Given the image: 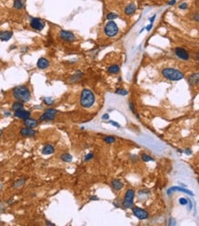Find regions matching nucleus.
I'll return each instance as SVG.
<instances>
[{
    "label": "nucleus",
    "mask_w": 199,
    "mask_h": 226,
    "mask_svg": "<svg viewBox=\"0 0 199 226\" xmlns=\"http://www.w3.org/2000/svg\"><path fill=\"white\" fill-rule=\"evenodd\" d=\"M13 96L14 98L21 103H26L30 100V91L25 85L17 86L13 89Z\"/></svg>",
    "instance_id": "1"
},
{
    "label": "nucleus",
    "mask_w": 199,
    "mask_h": 226,
    "mask_svg": "<svg viewBox=\"0 0 199 226\" xmlns=\"http://www.w3.org/2000/svg\"><path fill=\"white\" fill-rule=\"evenodd\" d=\"M95 101V96L94 92L88 89H85L81 92L80 96V105L84 108H90L94 105Z\"/></svg>",
    "instance_id": "2"
},
{
    "label": "nucleus",
    "mask_w": 199,
    "mask_h": 226,
    "mask_svg": "<svg viewBox=\"0 0 199 226\" xmlns=\"http://www.w3.org/2000/svg\"><path fill=\"white\" fill-rule=\"evenodd\" d=\"M163 77L167 80L170 81H180L182 79H184V74L183 73V72L174 69V68H165L162 70L161 72Z\"/></svg>",
    "instance_id": "3"
},
{
    "label": "nucleus",
    "mask_w": 199,
    "mask_h": 226,
    "mask_svg": "<svg viewBox=\"0 0 199 226\" xmlns=\"http://www.w3.org/2000/svg\"><path fill=\"white\" fill-rule=\"evenodd\" d=\"M118 33V27L116 24V22H114V20H109V22L107 23V25L105 26V34L109 37H115L117 34Z\"/></svg>",
    "instance_id": "4"
},
{
    "label": "nucleus",
    "mask_w": 199,
    "mask_h": 226,
    "mask_svg": "<svg viewBox=\"0 0 199 226\" xmlns=\"http://www.w3.org/2000/svg\"><path fill=\"white\" fill-rule=\"evenodd\" d=\"M134 195H135V192L133 189H128L125 197H124V202H123V205L125 208H132L133 206V200H134Z\"/></svg>",
    "instance_id": "5"
},
{
    "label": "nucleus",
    "mask_w": 199,
    "mask_h": 226,
    "mask_svg": "<svg viewBox=\"0 0 199 226\" xmlns=\"http://www.w3.org/2000/svg\"><path fill=\"white\" fill-rule=\"evenodd\" d=\"M58 111L56 109H53V108H50L48 110H46L41 115V118L40 120L41 121H51L54 119L55 115H57Z\"/></svg>",
    "instance_id": "6"
},
{
    "label": "nucleus",
    "mask_w": 199,
    "mask_h": 226,
    "mask_svg": "<svg viewBox=\"0 0 199 226\" xmlns=\"http://www.w3.org/2000/svg\"><path fill=\"white\" fill-rule=\"evenodd\" d=\"M30 27H31L33 29L41 31V30H42V29L44 28V27H45V22H44L42 19L39 18H31V20H30Z\"/></svg>",
    "instance_id": "7"
},
{
    "label": "nucleus",
    "mask_w": 199,
    "mask_h": 226,
    "mask_svg": "<svg viewBox=\"0 0 199 226\" xmlns=\"http://www.w3.org/2000/svg\"><path fill=\"white\" fill-rule=\"evenodd\" d=\"M60 38L65 41H74L76 40V37L75 36V34L72 33L71 31H67V30H61Z\"/></svg>",
    "instance_id": "8"
},
{
    "label": "nucleus",
    "mask_w": 199,
    "mask_h": 226,
    "mask_svg": "<svg viewBox=\"0 0 199 226\" xmlns=\"http://www.w3.org/2000/svg\"><path fill=\"white\" fill-rule=\"evenodd\" d=\"M132 211H133L134 215L141 219V220H144V219H147L149 217V213L147 211L141 209V208H139V207H134L133 210H132Z\"/></svg>",
    "instance_id": "9"
},
{
    "label": "nucleus",
    "mask_w": 199,
    "mask_h": 226,
    "mask_svg": "<svg viewBox=\"0 0 199 226\" xmlns=\"http://www.w3.org/2000/svg\"><path fill=\"white\" fill-rule=\"evenodd\" d=\"M174 53L179 59H181L183 60H189V54H188L187 50L183 49V48H180V47L176 48L174 50Z\"/></svg>",
    "instance_id": "10"
},
{
    "label": "nucleus",
    "mask_w": 199,
    "mask_h": 226,
    "mask_svg": "<svg viewBox=\"0 0 199 226\" xmlns=\"http://www.w3.org/2000/svg\"><path fill=\"white\" fill-rule=\"evenodd\" d=\"M20 134H21V136H23L25 137H35L36 136L37 132L35 130H33L32 128L26 126V127L22 128L21 130H20Z\"/></svg>",
    "instance_id": "11"
},
{
    "label": "nucleus",
    "mask_w": 199,
    "mask_h": 226,
    "mask_svg": "<svg viewBox=\"0 0 199 226\" xmlns=\"http://www.w3.org/2000/svg\"><path fill=\"white\" fill-rule=\"evenodd\" d=\"M14 115H15V117H17V118L26 120V119H28V118L30 117V112L26 111V110H24V109H21V110L16 111V112L14 113Z\"/></svg>",
    "instance_id": "12"
},
{
    "label": "nucleus",
    "mask_w": 199,
    "mask_h": 226,
    "mask_svg": "<svg viewBox=\"0 0 199 226\" xmlns=\"http://www.w3.org/2000/svg\"><path fill=\"white\" fill-rule=\"evenodd\" d=\"M50 66V62L45 58H40L37 61V67L41 70H45Z\"/></svg>",
    "instance_id": "13"
},
{
    "label": "nucleus",
    "mask_w": 199,
    "mask_h": 226,
    "mask_svg": "<svg viewBox=\"0 0 199 226\" xmlns=\"http://www.w3.org/2000/svg\"><path fill=\"white\" fill-rule=\"evenodd\" d=\"M172 191H181V192H184V193H186V194H189L191 196H194V193L190 190H188L187 189H184V188H180V187H172L168 189L167 193L168 194H171Z\"/></svg>",
    "instance_id": "14"
},
{
    "label": "nucleus",
    "mask_w": 199,
    "mask_h": 226,
    "mask_svg": "<svg viewBox=\"0 0 199 226\" xmlns=\"http://www.w3.org/2000/svg\"><path fill=\"white\" fill-rule=\"evenodd\" d=\"M13 36V33L11 31H1L0 32V40L2 41H8Z\"/></svg>",
    "instance_id": "15"
},
{
    "label": "nucleus",
    "mask_w": 199,
    "mask_h": 226,
    "mask_svg": "<svg viewBox=\"0 0 199 226\" xmlns=\"http://www.w3.org/2000/svg\"><path fill=\"white\" fill-rule=\"evenodd\" d=\"M136 8H137L136 5L133 4V3H131V4L128 5V6L125 8V14L128 15V16L133 15V14L135 13V11H136Z\"/></svg>",
    "instance_id": "16"
},
{
    "label": "nucleus",
    "mask_w": 199,
    "mask_h": 226,
    "mask_svg": "<svg viewBox=\"0 0 199 226\" xmlns=\"http://www.w3.org/2000/svg\"><path fill=\"white\" fill-rule=\"evenodd\" d=\"M24 124L27 127H30V128H33V127H36L38 124H39V122L36 120V119H32V118H28L26 120H24Z\"/></svg>",
    "instance_id": "17"
},
{
    "label": "nucleus",
    "mask_w": 199,
    "mask_h": 226,
    "mask_svg": "<svg viewBox=\"0 0 199 226\" xmlns=\"http://www.w3.org/2000/svg\"><path fill=\"white\" fill-rule=\"evenodd\" d=\"M198 81H199V73H193L189 77V80H188V82L191 85H196L198 83Z\"/></svg>",
    "instance_id": "18"
},
{
    "label": "nucleus",
    "mask_w": 199,
    "mask_h": 226,
    "mask_svg": "<svg viewBox=\"0 0 199 226\" xmlns=\"http://www.w3.org/2000/svg\"><path fill=\"white\" fill-rule=\"evenodd\" d=\"M54 152V147L53 146L48 144V145H45L42 148V154L43 155H51Z\"/></svg>",
    "instance_id": "19"
},
{
    "label": "nucleus",
    "mask_w": 199,
    "mask_h": 226,
    "mask_svg": "<svg viewBox=\"0 0 199 226\" xmlns=\"http://www.w3.org/2000/svg\"><path fill=\"white\" fill-rule=\"evenodd\" d=\"M111 183H112V187L116 190H120L123 188V186H124L123 183H122V181H120L119 179H113Z\"/></svg>",
    "instance_id": "20"
},
{
    "label": "nucleus",
    "mask_w": 199,
    "mask_h": 226,
    "mask_svg": "<svg viewBox=\"0 0 199 226\" xmlns=\"http://www.w3.org/2000/svg\"><path fill=\"white\" fill-rule=\"evenodd\" d=\"M108 72L110 74H117V73H118L120 72V68H119V66H118V65H111V66L108 67Z\"/></svg>",
    "instance_id": "21"
},
{
    "label": "nucleus",
    "mask_w": 199,
    "mask_h": 226,
    "mask_svg": "<svg viewBox=\"0 0 199 226\" xmlns=\"http://www.w3.org/2000/svg\"><path fill=\"white\" fill-rule=\"evenodd\" d=\"M21 109H24V105H23L21 102L17 101V102H15V103L12 105V110H13L14 112L18 111V110H21Z\"/></svg>",
    "instance_id": "22"
},
{
    "label": "nucleus",
    "mask_w": 199,
    "mask_h": 226,
    "mask_svg": "<svg viewBox=\"0 0 199 226\" xmlns=\"http://www.w3.org/2000/svg\"><path fill=\"white\" fill-rule=\"evenodd\" d=\"M61 159L62 161H64V162H71V161L73 160V157H72V155H70L68 153H64L61 156Z\"/></svg>",
    "instance_id": "23"
},
{
    "label": "nucleus",
    "mask_w": 199,
    "mask_h": 226,
    "mask_svg": "<svg viewBox=\"0 0 199 226\" xmlns=\"http://www.w3.org/2000/svg\"><path fill=\"white\" fill-rule=\"evenodd\" d=\"M23 7H24V3H23L22 0H15V1H14L13 8H14L15 9L19 10V9H21Z\"/></svg>",
    "instance_id": "24"
},
{
    "label": "nucleus",
    "mask_w": 199,
    "mask_h": 226,
    "mask_svg": "<svg viewBox=\"0 0 199 226\" xmlns=\"http://www.w3.org/2000/svg\"><path fill=\"white\" fill-rule=\"evenodd\" d=\"M82 73H75L74 75H73V77L71 78V82H76L77 80H79L81 77H82Z\"/></svg>",
    "instance_id": "25"
},
{
    "label": "nucleus",
    "mask_w": 199,
    "mask_h": 226,
    "mask_svg": "<svg viewBox=\"0 0 199 226\" xmlns=\"http://www.w3.org/2000/svg\"><path fill=\"white\" fill-rule=\"evenodd\" d=\"M43 103L47 105H51L54 103V99H52L51 97H46L43 99Z\"/></svg>",
    "instance_id": "26"
},
{
    "label": "nucleus",
    "mask_w": 199,
    "mask_h": 226,
    "mask_svg": "<svg viewBox=\"0 0 199 226\" xmlns=\"http://www.w3.org/2000/svg\"><path fill=\"white\" fill-rule=\"evenodd\" d=\"M104 141L106 142V143H108V144H112V143H114L115 141H116V138L114 137H104Z\"/></svg>",
    "instance_id": "27"
},
{
    "label": "nucleus",
    "mask_w": 199,
    "mask_h": 226,
    "mask_svg": "<svg viewBox=\"0 0 199 226\" xmlns=\"http://www.w3.org/2000/svg\"><path fill=\"white\" fill-rule=\"evenodd\" d=\"M141 159H142L143 161H145V162H149V161H153V160H154L151 157L148 156L147 154H143L142 157H141Z\"/></svg>",
    "instance_id": "28"
},
{
    "label": "nucleus",
    "mask_w": 199,
    "mask_h": 226,
    "mask_svg": "<svg viewBox=\"0 0 199 226\" xmlns=\"http://www.w3.org/2000/svg\"><path fill=\"white\" fill-rule=\"evenodd\" d=\"M117 18H118V15H117L116 13H113V12L108 13V16H107V18H108V20H114V19H116Z\"/></svg>",
    "instance_id": "29"
},
{
    "label": "nucleus",
    "mask_w": 199,
    "mask_h": 226,
    "mask_svg": "<svg viewBox=\"0 0 199 226\" xmlns=\"http://www.w3.org/2000/svg\"><path fill=\"white\" fill-rule=\"evenodd\" d=\"M116 93L124 96V95H127V94H128V91H127V90H124V89H118V90L116 91Z\"/></svg>",
    "instance_id": "30"
},
{
    "label": "nucleus",
    "mask_w": 199,
    "mask_h": 226,
    "mask_svg": "<svg viewBox=\"0 0 199 226\" xmlns=\"http://www.w3.org/2000/svg\"><path fill=\"white\" fill-rule=\"evenodd\" d=\"M93 157H94V154H93V153H88V154L85 157L84 160H85V161H88V160H90V159L93 158Z\"/></svg>",
    "instance_id": "31"
},
{
    "label": "nucleus",
    "mask_w": 199,
    "mask_h": 226,
    "mask_svg": "<svg viewBox=\"0 0 199 226\" xmlns=\"http://www.w3.org/2000/svg\"><path fill=\"white\" fill-rule=\"evenodd\" d=\"M187 202H188V201H187L185 198H180V199H179V203H180L181 205H186Z\"/></svg>",
    "instance_id": "32"
},
{
    "label": "nucleus",
    "mask_w": 199,
    "mask_h": 226,
    "mask_svg": "<svg viewBox=\"0 0 199 226\" xmlns=\"http://www.w3.org/2000/svg\"><path fill=\"white\" fill-rule=\"evenodd\" d=\"M188 8V5H187V3H182V4H180V6H179V8L180 9H186Z\"/></svg>",
    "instance_id": "33"
},
{
    "label": "nucleus",
    "mask_w": 199,
    "mask_h": 226,
    "mask_svg": "<svg viewBox=\"0 0 199 226\" xmlns=\"http://www.w3.org/2000/svg\"><path fill=\"white\" fill-rule=\"evenodd\" d=\"M176 3V0H170V1L168 2V5L172 6V5H174Z\"/></svg>",
    "instance_id": "34"
},
{
    "label": "nucleus",
    "mask_w": 199,
    "mask_h": 226,
    "mask_svg": "<svg viewBox=\"0 0 199 226\" xmlns=\"http://www.w3.org/2000/svg\"><path fill=\"white\" fill-rule=\"evenodd\" d=\"M151 27H152V23H151V24H150L149 26H147L145 28H146V30H147V31H150V30L151 29Z\"/></svg>",
    "instance_id": "35"
},
{
    "label": "nucleus",
    "mask_w": 199,
    "mask_h": 226,
    "mask_svg": "<svg viewBox=\"0 0 199 226\" xmlns=\"http://www.w3.org/2000/svg\"><path fill=\"white\" fill-rule=\"evenodd\" d=\"M110 123H111V124H112L113 125H115L116 127H120V125H119V124H118L117 122H114V121H110Z\"/></svg>",
    "instance_id": "36"
},
{
    "label": "nucleus",
    "mask_w": 199,
    "mask_h": 226,
    "mask_svg": "<svg viewBox=\"0 0 199 226\" xmlns=\"http://www.w3.org/2000/svg\"><path fill=\"white\" fill-rule=\"evenodd\" d=\"M129 107H130V109H131L132 113H135V111H134V107H133V105H132V103H131V102L129 103Z\"/></svg>",
    "instance_id": "37"
},
{
    "label": "nucleus",
    "mask_w": 199,
    "mask_h": 226,
    "mask_svg": "<svg viewBox=\"0 0 199 226\" xmlns=\"http://www.w3.org/2000/svg\"><path fill=\"white\" fill-rule=\"evenodd\" d=\"M102 118H103L104 120H108V119H109V115H108V114H105V115L102 116Z\"/></svg>",
    "instance_id": "38"
},
{
    "label": "nucleus",
    "mask_w": 199,
    "mask_h": 226,
    "mask_svg": "<svg viewBox=\"0 0 199 226\" xmlns=\"http://www.w3.org/2000/svg\"><path fill=\"white\" fill-rule=\"evenodd\" d=\"M155 18H156V15H153L151 18H150V22L151 23H152L153 21H154V19H155Z\"/></svg>",
    "instance_id": "39"
},
{
    "label": "nucleus",
    "mask_w": 199,
    "mask_h": 226,
    "mask_svg": "<svg viewBox=\"0 0 199 226\" xmlns=\"http://www.w3.org/2000/svg\"><path fill=\"white\" fill-rule=\"evenodd\" d=\"M195 21L198 22V14H195Z\"/></svg>",
    "instance_id": "40"
},
{
    "label": "nucleus",
    "mask_w": 199,
    "mask_h": 226,
    "mask_svg": "<svg viewBox=\"0 0 199 226\" xmlns=\"http://www.w3.org/2000/svg\"><path fill=\"white\" fill-rule=\"evenodd\" d=\"M90 199H91V200H96V201H97V200H98V198H96V197H95V196H93V197H91V198H90Z\"/></svg>",
    "instance_id": "41"
},
{
    "label": "nucleus",
    "mask_w": 199,
    "mask_h": 226,
    "mask_svg": "<svg viewBox=\"0 0 199 226\" xmlns=\"http://www.w3.org/2000/svg\"><path fill=\"white\" fill-rule=\"evenodd\" d=\"M5 115H9L10 113H9V112H7V113H5Z\"/></svg>",
    "instance_id": "42"
},
{
    "label": "nucleus",
    "mask_w": 199,
    "mask_h": 226,
    "mask_svg": "<svg viewBox=\"0 0 199 226\" xmlns=\"http://www.w3.org/2000/svg\"><path fill=\"white\" fill-rule=\"evenodd\" d=\"M1 135H2V130L0 129V137H1Z\"/></svg>",
    "instance_id": "43"
}]
</instances>
